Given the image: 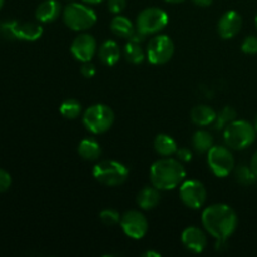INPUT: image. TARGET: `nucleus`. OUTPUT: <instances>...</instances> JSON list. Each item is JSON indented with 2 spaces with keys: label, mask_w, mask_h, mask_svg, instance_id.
Returning <instances> with one entry per match:
<instances>
[{
  "label": "nucleus",
  "mask_w": 257,
  "mask_h": 257,
  "mask_svg": "<svg viewBox=\"0 0 257 257\" xmlns=\"http://www.w3.org/2000/svg\"><path fill=\"white\" fill-rule=\"evenodd\" d=\"M82 2H84L85 4L88 5H95V4H100V3H103L104 0H82Z\"/></svg>",
  "instance_id": "obj_36"
},
{
  "label": "nucleus",
  "mask_w": 257,
  "mask_h": 257,
  "mask_svg": "<svg viewBox=\"0 0 257 257\" xmlns=\"http://www.w3.org/2000/svg\"><path fill=\"white\" fill-rule=\"evenodd\" d=\"M67 2H68V3H74L75 0H67Z\"/></svg>",
  "instance_id": "obj_41"
},
{
  "label": "nucleus",
  "mask_w": 257,
  "mask_h": 257,
  "mask_svg": "<svg viewBox=\"0 0 257 257\" xmlns=\"http://www.w3.org/2000/svg\"><path fill=\"white\" fill-rule=\"evenodd\" d=\"M165 2L171 3V4H178V3H183L185 0H165Z\"/></svg>",
  "instance_id": "obj_38"
},
{
  "label": "nucleus",
  "mask_w": 257,
  "mask_h": 257,
  "mask_svg": "<svg viewBox=\"0 0 257 257\" xmlns=\"http://www.w3.org/2000/svg\"><path fill=\"white\" fill-rule=\"evenodd\" d=\"M3 5H4V0H0V9L3 8Z\"/></svg>",
  "instance_id": "obj_40"
},
{
  "label": "nucleus",
  "mask_w": 257,
  "mask_h": 257,
  "mask_svg": "<svg viewBox=\"0 0 257 257\" xmlns=\"http://www.w3.org/2000/svg\"><path fill=\"white\" fill-rule=\"evenodd\" d=\"M250 167L252 168V171L255 172L256 177H257V151L253 153L252 158H251V162H250Z\"/></svg>",
  "instance_id": "obj_35"
},
{
  "label": "nucleus",
  "mask_w": 257,
  "mask_h": 257,
  "mask_svg": "<svg viewBox=\"0 0 257 257\" xmlns=\"http://www.w3.org/2000/svg\"><path fill=\"white\" fill-rule=\"evenodd\" d=\"M120 49L119 45L114 40H105L98 49V57L100 62L108 67H113L117 64L120 59Z\"/></svg>",
  "instance_id": "obj_18"
},
{
  "label": "nucleus",
  "mask_w": 257,
  "mask_h": 257,
  "mask_svg": "<svg viewBox=\"0 0 257 257\" xmlns=\"http://www.w3.org/2000/svg\"><path fill=\"white\" fill-rule=\"evenodd\" d=\"M99 218L105 226H115L117 223L120 222V218L122 216L119 215L117 210H113V208H105L102 212L99 213Z\"/></svg>",
  "instance_id": "obj_28"
},
{
  "label": "nucleus",
  "mask_w": 257,
  "mask_h": 257,
  "mask_svg": "<svg viewBox=\"0 0 257 257\" xmlns=\"http://www.w3.org/2000/svg\"><path fill=\"white\" fill-rule=\"evenodd\" d=\"M216 117H217V113L215 112V109L205 104L196 105L191 110V119L198 127L213 124Z\"/></svg>",
  "instance_id": "obj_19"
},
{
  "label": "nucleus",
  "mask_w": 257,
  "mask_h": 257,
  "mask_svg": "<svg viewBox=\"0 0 257 257\" xmlns=\"http://www.w3.org/2000/svg\"><path fill=\"white\" fill-rule=\"evenodd\" d=\"M123 53H124L125 60L132 63V64H140V63H142L145 60V58H147L146 57L145 50L141 48V45L138 43L135 42H128L125 44Z\"/></svg>",
  "instance_id": "obj_24"
},
{
  "label": "nucleus",
  "mask_w": 257,
  "mask_h": 257,
  "mask_svg": "<svg viewBox=\"0 0 257 257\" xmlns=\"http://www.w3.org/2000/svg\"><path fill=\"white\" fill-rule=\"evenodd\" d=\"M255 22H256V28H257V15H256V19H255Z\"/></svg>",
  "instance_id": "obj_42"
},
{
  "label": "nucleus",
  "mask_w": 257,
  "mask_h": 257,
  "mask_svg": "<svg viewBox=\"0 0 257 257\" xmlns=\"http://www.w3.org/2000/svg\"><path fill=\"white\" fill-rule=\"evenodd\" d=\"M143 256H155V257H160L161 253H158V252H152V251H148V252L143 253Z\"/></svg>",
  "instance_id": "obj_37"
},
{
  "label": "nucleus",
  "mask_w": 257,
  "mask_h": 257,
  "mask_svg": "<svg viewBox=\"0 0 257 257\" xmlns=\"http://www.w3.org/2000/svg\"><path fill=\"white\" fill-rule=\"evenodd\" d=\"M78 153L85 161H97L102 155V148L94 138H83L78 145Z\"/></svg>",
  "instance_id": "obj_21"
},
{
  "label": "nucleus",
  "mask_w": 257,
  "mask_h": 257,
  "mask_svg": "<svg viewBox=\"0 0 257 257\" xmlns=\"http://www.w3.org/2000/svg\"><path fill=\"white\" fill-rule=\"evenodd\" d=\"M98 50L97 40L90 34H79L75 37L70 45V52L73 57L79 62H90Z\"/></svg>",
  "instance_id": "obj_13"
},
{
  "label": "nucleus",
  "mask_w": 257,
  "mask_h": 257,
  "mask_svg": "<svg viewBox=\"0 0 257 257\" xmlns=\"http://www.w3.org/2000/svg\"><path fill=\"white\" fill-rule=\"evenodd\" d=\"M120 227L128 237L141 240L148 231V221L142 212L136 210L127 211L120 218Z\"/></svg>",
  "instance_id": "obj_12"
},
{
  "label": "nucleus",
  "mask_w": 257,
  "mask_h": 257,
  "mask_svg": "<svg viewBox=\"0 0 257 257\" xmlns=\"http://www.w3.org/2000/svg\"><path fill=\"white\" fill-rule=\"evenodd\" d=\"M176 156H177V160H180L181 162H190L192 160V152L187 147L178 148L177 152H176Z\"/></svg>",
  "instance_id": "obj_33"
},
{
  "label": "nucleus",
  "mask_w": 257,
  "mask_h": 257,
  "mask_svg": "<svg viewBox=\"0 0 257 257\" xmlns=\"http://www.w3.org/2000/svg\"><path fill=\"white\" fill-rule=\"evenodd\" d=\"M168 20V14L161 8H146L136 19V29L143 35H156L167 27Z\"/></svg>",
  "instance_id": "obj_7"
},
{
  "label": "nucleus",
  "mask_w": 257,
  "mask_h": 257,
  "mask_svg": "<svg viewBox=\"0 0 257 257\" xmlns=\"http://www.w3.org/2000/svg\"><path fill=\"white\" fill-rule=\"evenodd\" d=\"M236 180H237L238 183L243 186H250L252 185L253 182L257 180L255 172L252 171V168L250 166H238L235 171Z\"/></svg>",
  "instance_id": "obj_27"
},
{
  "label": "nucleus",
  "mask_w": 257,
  "mask_h": 257,
  "mask_svg": "<svg viewBox=\"0 0 257 257\" xmlns=\"http://www.w3.org/2000/svg\"><path fill=\"white\" fill-rule=\"evenodd\" d=\"M108 10L113 14H120L127 7V0H108Z\"/></svg>",
  "instance_id": "obj_30"
},
{
  "label": "nucleus",
  "mask_w": 257,
  "mask_h": 257,
  "mask_svg": "<svg viewBox=\"0 0 257 257\" xmlns=\"http://www.w3.org/2000/svg\"><path fill=\"white\" fill-rule=\"evenodd\" d=\"M63 22L75 32L88 30L97 23V13L90 7L80 3H68L63 9Z\"/></svg>",
  "instance_id": "obj_4"
},
{
  "label": "nucleus",
  "mask_w": 257,
  "mask_h": 257,
  "mask_svg": "<svg viewBox=\"0 0 257 257\" xmlns=\"http://www.w3.org/2000/svg\"><path fill=\"white\" fill-rule=\"evenodd\" d=\"M253 125H255V130H256V132H257V115H256V118H255V124H253Z\"/></svg>",
  "instance_id": "obj_39"
},
{
  "label": "nucleus",
  "mask_w": 257,
  "mask_h": 257,
  "mask_svg": "<svg viewBox=\"0 0 257 257\" xmlns=\"http://www.w3.org/2000/svg\"><path fill=\"white\" fill-rule=\"evenodd\" d=\"M110 30L117 37L130 39L135 34L136 25H133V23L128 18L117 14V17L113 18L110 22Z\"/></svg>",
  "instance_id": "obj_22"
},
{
  "label": "nucleus",
  "mask_w": 257,
  "mask_h": 257,
  "mask_svg": "<svg viewBox=\"0 0 257 257\" xmlns=\"http://www.w3.org/2000/svg\"><path fill=\"white\" fill-rule=\"evenodd\" d=\"M62 14V4L58 0H44L35 9V18L40 23H52Z\"/></svg>",
  "instance_id": "obj_16"
},
{
  "label": "nucleus",
  "mask_w": 257,
  "mask_h": 257,
  "mask_svg": "<svg viewBox=\"0 0 257 257\" xmlns=\"http://www.w3.org/2000/svg\"><path fill=\"white\" fill-rule=\"evenodd\" d=\"M80 73L84 78H93L97 73V69H95V65L90 62H84L80 67Z\"/></svg>",
  "instance_id": "obj_32"
},
{
  "label": "nucleus",
  "mask_w": 257,
  "mask_h": 257,
  "mask_svg": "<svg viewBox=\"0 0 257 257\" xmlns=\"http://www.w3.org/2000/svg\"><path fill=\"white\" fill-rule=\"evenodd\" d=\"M0 32L8 38H14V39L28 40V42H34L39 39L43 35V27L37 23L30 22H18L12 20L7 22L0 27Z\"/></svg>",
  "instance_id": "obj_10"
},
{
  "label": "nucleus",
  "mask_w": 257,
  "mask_h": 257,
  "mask_svg": "<svg viewBox=\"0 0 257 257\" xmlns=\"http://www.w3.org/2000/svg\"><path fill=\"white\" fill-rule=\"evenodd\" d=\"M180 197L186 207L200 210L207 200V190L205 185L197 180L183 181L180 186Z\"/></svg>",
  "instance_id": "obj_11"
},
{
  "label": "nucleus",
  "mask_w": 257,
  "mask_h": 257,
  "mask_svg": "<svg viewBox=\"0 0 257 257\" xmlns=\"http://www.w3.org/2000/svg\"><path fill=\"white\" fill-rule=\"evenodd\" d=\"M241 49L246 54H257V37L256 35H248L242 42Z\"/></svg>",
  "instance_id": "obj_29"
},
{
  "label": "nucleus",
  "mask_w": 257,
  "mask_h": 257,
  "mask_svg": "<svg viewBox=\"0 0 257 257\" xmlns=\"http://www.w3.org/2000/svg\"><path fill=\"white\" fill-rule=\"evenodd\" d=\"M207 163L212 173L217 177H227L235 170V158L230 148L225 146H215L207 152Z\"/></svg>",
  "instance_id": "obj_9"
},
{
  "label": "nucleus",
  "mask_w": 257,
  "mask_h": 257,
  "mask_svg": "<svg viewBox=\"0 0 257 257\" xmlns=\"http://www.w3.org/2000/svg\"><path fill=\"white\" fill-rule=\"evenodd\" d=\"M185 178L186 170L177 158H160L151 166V183L160 191L173 190L181 186Z\"/></svg>",
  "instance_id": "obj_2"
},
{
  "label": "nucleus",
  "mask_w": 257,
  "mask_h": 257,
  "mask_svg": "<svg viewBox=\"0 0 257 257\" xmlns=\"http://www.w3.org/2000/svg\"><path fill=\"white\" fill-rule=\"evenodd\" d=\"M130 176L127 166L114 160H104L93 167V177L102 185L108 187L120 186Z\"/></svg>",
  "instance_id": "obj_5"
},
{
  "label": "nucleus",
  "mask_w": 257,
  "mask_h": 257,
  "mask_svg": "<svg viewBox=\"0 0 257 257\" xmlns=\"http://www.w3.org/2000/svg\"><path fill=\"white\" fill-rule=\"evenodd\" d=\"M114 112L107 104H93L83 114V124L89 132L102 135L112 128Z\"/></svg>",
  "instance_id": "obj_6"
},
{
  "label": "nucleus",
  "mask_w": 257,
  "mask_h": 257,
  "mask_svg": "<svg viewBox=\"0 0 257 257\" xmlns=\"http://www.w3.org/2000/svg\"><path fill=\"white\" fill-rule=\"evenodd\" d=\"M153 147H155L156 152L162 156V157H171V156L176 155L178 150L176 141L170 135H166V133H160V135L156 136Z\"/></svg>",
  "instance_id": "obj_20"
},
{
  "label": "nucleus",
  "mask_w": 257,
  "mask_h": 257,
  "mask_svg": "<svg viewBox=\"0 0 257 257\" xmlns=\"http://www.w3.org/2000/svg\"><path fill=\"white\" fill-rule=\"evenodd\" d=\"M255 125L248 120L235 119L223 130V140L231 150H246L256 140Z\"/></svg>",
  "instance_id": "obj_3"
},
{
  "label": "nucleus",
  "mask_w": 257,
  "mask_h": 257,
  "mask_svg": "<svg viewBox=\"0 0 257 257\" xmlns=\"http://www.w3.org/2000/svg\"><path fill=\"white\" fill-rule=\"evenodd\" d=\"M236 117H237V112L235 110V108L227 105L223 109H221L220 113H217L213 125H215L216 130H225L231 122L236 119Z\"/></svg>",
  "instance_id": "obj_25"
},
{
  "label": "nucleus",
  "mask_w": 257,
  "mask_h": 257,
  "mask_svg": "<svg viewBox=\"0 0 257 257\" xmlns=\"http://www.w3.org/2000/svg\"><path fill=\"white\" fill-rule=\"evenodd\" d=\"M242 23L243 20L240 13L235 12V10H228L218 20V34L223 39H232L241 32Z\"/></svg>",
  "instance_id": "obj_14"
},
{
  "label": "nucleus",
  "mask_w": 257,
  "mask_h": 257,
  "mask_svg": "<svg viewBox=\"0 0 257 257\" xmlns=\"http://www.w3.org/2000/svg\"><path fill=\"white\" fill-rule=\"evenodd\" d=\"M60 114L67 119H75L80 115L82 104L77 99H67L60 104Z\"/></svg>",
  "instance_id": "obj_26"
},
{
  "label": "nucleus",
  "mask_w": 257,
  "mask_h": 257,
  "mask_svg": "<svg viewBox=\"0 0 257 257\" xmlns=\"http://www.w3.org/2000/svg\"><path fill=\"white\" fill-rule=\"evenodd\" d=\"M183 246L193 253H201L207 247V236L201 228L190 226L185 228L181 236Z\"/></svg>",
  "instance_id": "obj_15"
},
{
  "label": "nucleus",
  "mask_w": 257,
  "mask_h": 257,
  "mask_svg": "<svg viewBox=\"0 0 257 257\" xmlns=\"http://www.w3.org/2000/svg\"><path fill=\"white\" fill-rule=\"evenodd\" d=\"M175 53V44L168 35L156 34L148 42L146 57L148 62L155 65H162L170 62Z\"/></svg>",
  "instance_id": "obj_8"
},
{
  "label": "nucleus",
  "mask_w": 257,
  "mask_h": 257,
  "mask_svg": "<svg viewBox=\"0 0 257 257\" xmlns=\"http://www.w3.org/2000/svg\"><path fill=\"white\" fill-rule=\"evenodd\" d=\"M213 146V137L208 131L198 130L192 137V147L200 153L208 152Z\"/></svg>",
  "instance_id": "obj_23"
},
{
  "label": "nucleus",
  "mask_w": 257,
  "mask_h": 257,
  "mask_svg": "<svg viewBox=\"0 0 257 257\" xmlns=\"http://www.w3.org/2000/svg\"><path fill=\"white\" fill-rule=\"evenodd\" d=\"M137 205L140 206L142 210L150 211L153 210L155 207H157L158 203L161 201V193L158 188H156L155 186H146L142 190L138 192L137 198Z\"/></svg>",
  "instance_id": "obj_17"
},
{
  "label": "nucleus",
  "mask_w": 257,
  "mask_h": 257,
  "mask_svg": "<svg viewBox=\"0 0 257 257\" xmlns=\"http://www.w3.org/2000/svg\"><path fill=\"white\" fill-rule=\"evenodd\" d=\"M213 0H192V3L195 5H197V7H201V8H206V7H210L211 4H212Z\"/></svg>",
  "instance_id": "obj_34"
},
{
  "label": "nucleus",
  "mask_w": 257,
  "mask_h": 257,
  "mask_svg": "<svg viewBox=\"0 0 257 257\" xmlns=\"http://www.w3.org/2000/svg\"><path fill=\"white\" fill-rule=\"evenodd\" d=\"M10 186H12V177H10L9 172L0 168V193L9 190Z\"/></svg>",
  "instance_id": "obj_31"
},
{
  "label": "nucleus",
  "mask_w": 257,
  "mask_h": 257,
  "mask_svg": "<svg viewBox=\"0 0 257 257\" xmlns=\"http://www.w3.org/2000/svg\"><path fill=\"white\" fill-rule=\"evenodd\" d=\"M238 218L232 207L225 203H215L206 207L202 212V225L212 237L217 240V246L226 242L237 227Z\"/></svg>",
  "instance_id": "obj_1"
}]
</instances>
